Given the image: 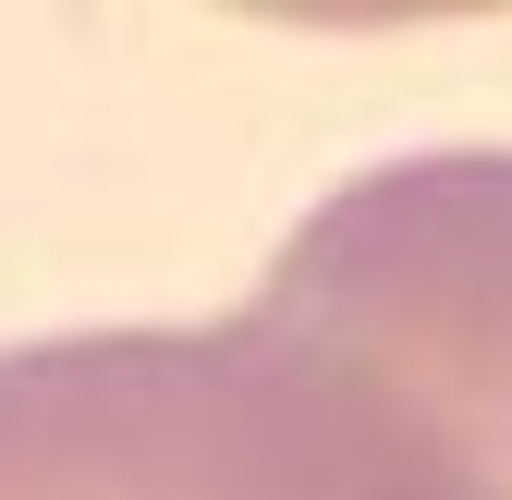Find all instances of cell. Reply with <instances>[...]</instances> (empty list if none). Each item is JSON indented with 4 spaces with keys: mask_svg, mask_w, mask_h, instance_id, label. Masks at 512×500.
<instances>
[{
    "mask_svg": "<svg viewBox=\"0 0 512 500\" xmlns=\"http://www.w3.org/2000/svg\"><path fill=\"white\" fill-rule=\"evenodd\" d=\"M0 500H464L452 452L317 330H61L0 354Z\"/></svg>",
    "mask_w": 512,
    "mask_h": 500,
    "instance_id": "6da1fadb",
    "label": "cell"
},
{
    "mask_svg": "<svg viewBox=\"0 0 512 500\" xmlns=\"http://www.w3.org/2000/svg\"><path fill=\"white\" fill-rule=\"evenodd\" d=\"M256 305L403 391L464 500H512V147L354 171L281 232Z\"/></svg>",
    "mask_w": 512,
    "mask_h": 500,
    "instance_id": "7a4b0ae2",
    "label": "cell"
}]
</instances>
